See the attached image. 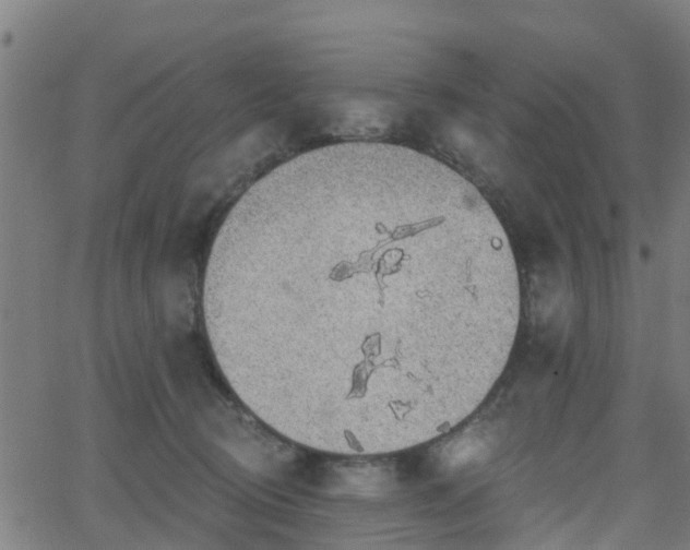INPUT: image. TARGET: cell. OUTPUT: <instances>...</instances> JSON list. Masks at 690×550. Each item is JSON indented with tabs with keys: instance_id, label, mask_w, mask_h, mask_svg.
<instances>
[{
	"instance_id": "1",
	"label": "cell",
	"mask_w": 690,
	"mask_h": 550,
	"mask_svg": "<svg viewBox=\"0 0 690 550\" xmlns=\"http://www.w3.org/2000/svg\"><path fill=\"white\" fill-rule=\"evenodd\" d=\"M217 360L271 430L344 456L409 450L485 398L510 356L520 282L467 179L402 145L296 156L224 220L204 279Z\"/></svg>"
}]
</instances>
